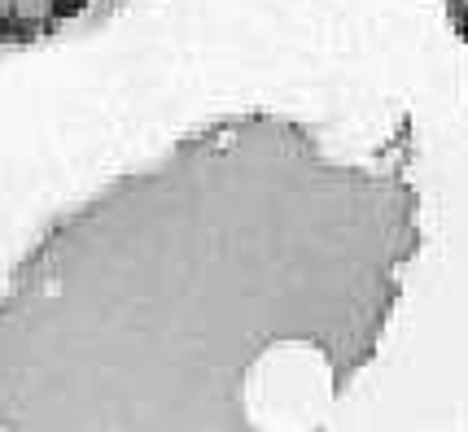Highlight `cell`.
I'll list each match as a JSON object with an SVG mask.
<instances>
[{
    "mask_svg": "<svg viewBox=\"0 0 468 432\" xmlns=\"http://www.w3.org/2000/svg\"><path fill=\"white\" fill-rule=\"evenodd\" d=\"M84 5H88V0H53V13H57V18H70V13H79Z\"/></svg>",
    "mask_w": 468,
    "mask_h": 432,
    "instance_id": "cell-1",
    "label": "cell"
}]
</instances>
